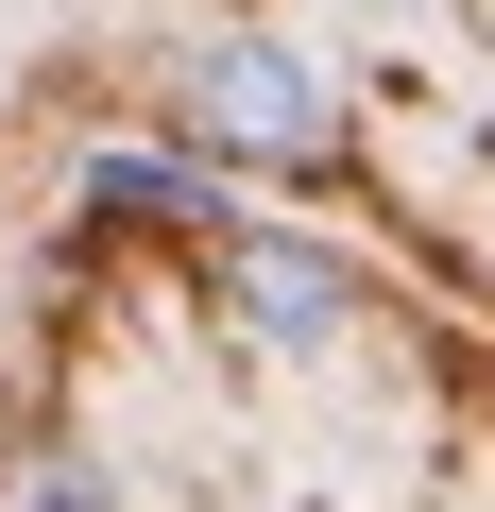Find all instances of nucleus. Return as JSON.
<instances>
[{
    "label": "nucleus",
    "mask_w": 495,
    "mask_h": 512,
    "mask_svg": "<svg viewBox=\"0 0 495 512\" xmlns=\"http://www.w3.org/2000/svg\"><path fill=\"white\" fill-rule=\"evenodd\" d=\"M239 308H257L274 342H325L342 325V274H325L308 239H239Z\"/></svg>",
    "instance_id": "nucleus-2"
},
{
    "label": "nucleus",
    "mask_w": 495,
    "mask_h": 512,
    "mask_svg": "<svg viewBox=\"0 0 495 512\" xmlns=\"http://www.w3.org/2000/svg\"><path fill=\"white\" fill-rule=\"evenodd\" d=\"M188 120H205L222 154H257V171H308V154L342 137V103H325V69H308L291 35H222V52L188 69Z\"/></svg>",
    "instance_id": "nucleus-1"
},
{
    "label": "nucleus",
    "mask_w": 495,
    "mask_h": 512,
    "mask_svg": "<svg viewBox=\"0 0 495 512\" xmlns=\"http://www.w3.org/2000/svg\"><path fill=\"white\" fill-rule=\"evenodd\" d=\"M35 512H103V478L86 461H35Z\"/></svg>",
    "instance_id": "nucleus-3"
}]
</instances>
